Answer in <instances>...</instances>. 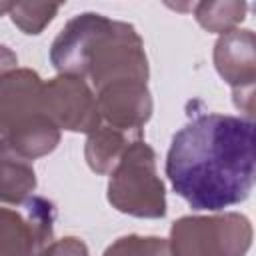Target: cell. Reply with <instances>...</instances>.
<instances>
[{"label":"cell","instance_id":"cell-16","mask_svg":"<svg viewBox=\"0 0 256 256\" xmlns=\"http://www.w3.org/2000/svg\"><path fill=\"white\" fill-rule=\"evenodd\" d=\"M18 64V56L14 50H10L8 46L0 44V78L6 76L8 72H12Z\"/></svg>","mask_w":256,"mask_h":256},{"label":"cell","instance_id":"cell-11","mask_svg":"<svg viewBox=\"0 0 256 256\" xmlns=\"http://www.w3.org/2000/svg\"><path fill=\"white\" fill-rule=\"evenodd\" d=\"M36 188V172L28 160L0 150V202L20 204Z\"/></svg>","mask_w":256,"mask_h":256},{"label":"cell","instance_id":"cell-12","mask_svg":"<svg viewBox=\"0 0 256 256\" xmlns=\"http://www.w3.org/2000/svg\"><path fill=\"white\" fill-rule=\"evenodd\" d=\"M246 2L224 0V2H198L194 4V16L198 24L216 34H226L234 30L246 16Z\"/></svg>","mask_w":256,"mask_h":256},{"label":"cell","instance_id":"cell-7","mask_svg":"<svg viewBox=\"0 0 256 256\" xmlns=\"http://www.w3.org/2000/svg\"><path fill=\"white\" fill-rule=\"evenodd\" d=\"M42 106L58 130L90 134L100 126L96 96L86 80L60 74L42 86Z\"/></svg>","mask_w":256,"mask_h":256},{"label":"cell","instance_id":"cell-17","mask_svg":"<svg viewBox=\"0 0 256 256\" xmlns=\"http://www.w3.org/2000/svg\"><path fill=\"white\" fill-rule=\"evenodd\" d=\"M10 8H12V2H0V16L10 12Z\"/></svg>","mask_w":256,"mask_h":256},{"label":"cell","instance_id":"cell-8","mask_svg":"<svg viewBox=\"0 0 256 256\" xmlns=\"http://www.w3.org/2000/svg\"><path fill=\"white\" fill-rule=\"evenodd\" d=\"M214 66L232 86L236 108L248 120L254 118V80H256V40L252 30L234 28L220 34L214 46Z\"/></svg>","mask_w":256,"mask_h":256},{"label":"cell","instance_id":"cell-10","mask_svg":"<svg viewBox=\"0 0 256 256\" xmlns=\"http://www.w3.org/2000/svg\"><path fill=\"white\" fill-rule=\"evenodd\" d=\"M140 138L142 134H130L114 126L100 124L96 130L88 134V140L84 146L86 162L96 174H110L120 162L126 148Z\"/></svg>","mask_w":256,"mask_h":256},{"label":"cell","instance_id":"cell-5","mask_svg":"<svg viewBox=\"0 0 256 256\" xmlns=\"http://www.w3.org/2000/svg\"><path fill=\"white\" fill-rule=\"evenodd\" d=\"M172 256H246L252 224L240 212L182 216L170 228Z\"/></svg>","mask_w":256,"mask_h":256},{"label":"cell","instance_id":"cell-1","mask_svg":"<svg viewBox=\"0 0 256 256\" xmlns=\"http://www.w3.org/2000/svg\"><path fill=\"white\" fill-rule=\"evenodd\" d=\"M166 176L194 210L216 212L244 202L254 186V122L196 114L172 136Z\"/></svg>","mask_w":256,"mask_h":256},{"label":"cell","instance_id":"cell-3","mask_svg":"<svg viewBox=\"0 0 256 256\" xmlns=\"http://www.w3.org/2000/svg\"><path fill=\"white\" fill-rule=\"evenodd\" d=\"M42 78L30 68H14L0 78V150L22 160L50 154L60 130L42 106Z\"/></svg>","mask_w":256,"mask_h":256},{"label":"cell","instance_id":"cell-4","mask_svg":"<svg viewBox=\"0 0 256 256\" xmlns=\"http://www.w3.org/2000/svg\"><path fill=\"white\" fill-rule=\"evenodd\" d=\"M108 202L118 212L136 218H162L166 214V190L156 172V154L142 138L126 148L110 172Z\"/></svg>","mask_w":256,"mask_h":256},{"label":"cell","instance_id":"cell-14","mask_svg":"<svg viewBox=\"0 0 256 256\" xmlns=\"http://www.w3.org/2000/svg\"><path fill=\"white\" fill-rule=\"evenodd\" d=\"M102 256H172L168 240L158 236H122L112 242Z\"/></svg>","mask_w":256,"mask_h":256},{"label":"cell","instance_id":"cell-15","mask_svg":"<svg viewBox=\"0 0 256 256\" xmlns=\"http://www.w3.org/2000/svg\"><path fill=\"white\" fill-rule=\"evenodd\" d=\"M44 256H90L86 244L76 236H64L54 240L44 250Z\"/></svg>","mask_w":256,"mask_h":256},{"label":"cell","instance_id":"cell-6","mask_svg":"<svg viewBox=\"0 0 256 256\" xmlns=\"http://www.w3.org/2000/svg\"><path fill=\"white\" fill-rule=\"evenodd\" d=\"M54 204L42 196L0 208V256H44L54 234Z\"/></svg>","mask_w":256,"mask_h":256},{"label":"cell","instance_id":"cell-13","mask_svg":"<svg viewBox=\"0 0 256 256\" xmlns=\"http://www.w3.org/2000/svg\"><path fill=\"white\" fill-rule=\"evenodd\" d=\"M62 4L44 2H12L10 18L24 34H40L56 16Z\"/></svg>","mask_w":256,"mask_h":256},{"label":"cell","instance_id":"cell-2","mask_svg":"<svg viewBox=\"0 0 256 256\" xmlns=\"http://www.w3.org/2000/svg\"><path fill=\"white\" fill-rule=\"evenodd\" d=\"M50 60L60 74L90 80L96 90L124 78L148 80V58L136 28L94 12L74 16L60 30Z\"/></svg>","mask_w":256,"mask_h":256},{"label":"cell","instance_id":"cell-9","mask_svg":"<svg viewBox=\"0 0 256 256\" xmlns=\"http://www.w3.org/2000/svg\"><path fill=\"white\" fill-rule=\"evenodd\" d=\"M100 118L108 126L130 134H142L144 124L152 116V96L142 80H116L102 86L96 94Z\"/></svg>","mask_w":256,"mask_h":256}]
</instances>
